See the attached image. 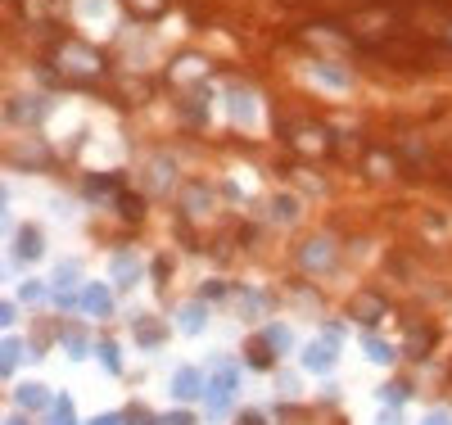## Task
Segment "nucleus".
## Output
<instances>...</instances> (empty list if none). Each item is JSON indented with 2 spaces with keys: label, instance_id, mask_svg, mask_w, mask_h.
<instances>
[{
  "label": "nucleus",
  "instance_id": "nucleus-1",
  "mask_svg": "<svg viewBox=\"0 0 452 425\" xmlns=\"http://www.w3.org/2000/svg\"><path fill=\"white\" fill-rule=\"evenodd\" d=\"M236 389H240L236 367H231V362H217V367H213V380H208V389H204L208 412H213V416H222L226 407H231V398H236Z\"/></svg>",
  "mask_w": 452,
  "mask_h": 425
},
{
  "label": "nucleus",
  "instance_id": "nucleus-2",
  "mask_svg": "<svg viewBox=\"0 0 452 425\" xmlns=\"http://www.w3.org/2000/svg\"><path fill=\"white\" fill-rule=\"evenodd\" d=\"M172 393L181 398V403H190V398H204V376L194 367H181L177 371V380H172Z\"/></svg>",
  "mask_w": 452,
  "mask_h": 425
},
{
  "label": "nucleus",
  "instance_id": "nucleus-3",
  "mask_svg": "<svg viewBox=\"0 0 452 425\" xmlns=\"http://www.w3.org/2000/svg\"><path fill=\"white\" fill-rule=\"evenodd\" d=\"M82 308H87L91 317H109L113 299H109V290H104V285H87V290H82Z\"/></svg>",
  "mask_w": 452,
  "mask_h": 425
},
{
  "label": "nucleus",
  "instance_id": "nucleus-4",
  "mask_svg": "<svg viewBox=\"0 0 452 425\" xmlns=\"http://www.w3.org/2000/svg\"><path fill=\"white\" fill-rule=\"evenodd\" d=\"M330 362H335L330 344H313V349H303V367H308V371H330Z\"/></svg>",
  "mask_w": 452,
  "mask_h": 425
},
{
  "label": "nucleus",
  "instance_id": "nucleus-5",
  "mask_svg": "<svg viewBox=\"0 0 452 425\" xmlns=\"http://www.w3.org/2000/svg\"><path fill=\"white\" fill-rule=\"evenodd\" d=\"M299 258H303V267H326V262H330V244H326V240H313L308 249L299 253Z\"/></svg>",
  "mask_w": 452,
  "mask_h": 425
},
{
  "label": "nucleus",
  "instance_id": "nucleus-6",
  "mask_svg": "<svg viewBox=\"0 0 452 425\" xmlns=\"http://www.w3.org/2000/svg\"><path fill=\"white\" fill-rule=\"evenodd\" d=\"M362 349H366V358H371V362H380V367H385V362H394L389 344H385V339H376V335H366V339H362Z\"/></svg>",
  "mask_w": 452,
  "mask_h": 425
},
{
  "label": "nucleus",
  "instance_id": "nucleus-7",
  "mask_svg": "<svg viewBox=\"0 0 452 425\" xmlns=\"http://www.w3.org/2000/svg\"><path fill=\"white\" fill-rule=\"evenodd\" d=\"M181 330H204V308H199V303L181 308Z\"/></svg>",
  "mask_w": 452,
  "mask_h": 425
},
{
  "label": "nucleus",
  "instance_id": "nucleus-8",
  "mask_svg": "<svg viewBox=\"0 0 452 425\" xmlns=\"http://www.w3.org/2000/svg\"><path fill=\"white\" fill-rule=\"evenodd\" d=\"M353 312L362 317V321H376V317L385 312V303H380V299H357V303H353Z\"/></svg>",
  "mask_w": 452,
  "mask_h": 425
},
{
  "label": "nucleus",
  "instance_id": "nucleus-9",
  "mask_svg": "<svg viewBox=\"0 0 452 425\" xmlns=\"http://www.w3.org/2000/svg\"><path fill=\"white\" fill-rule=\"evenodd\" d=\"M19 403L23 407H41L45 403V389H41V384H23V389H19Z\"/></svg>",
  "mask_w": 452,
  "mask_h": 425
},
{
  "label": "nucleus",
  "instance_id": "nucleus-10",
  "mask_svg": "<svg viewBox=\"0 0 452 425\" xmlns=\"http://www.w3.org/2000/svg\"><path fill=\"white\" fill-rule=\"evenodd\" d=\"M262 339H267V344H271L276 353H285V349H290V330H285V326H267V335H262Z\"/></svg>",
  "mask_w": 452,
  "mask_h": 425
},
{
  "label": "nucleus",
  "instance_id": "nucleus-11",
  "mask_svg": "<svg viewBox=\"0 0 452 425\" xmlns=\"http://www.w3.org/2000/svg\"><path fill=\"white\" fill-rule=\"evenodd\" d=\"M113 272L122 276V285H131V276H136V258H131V253H118V258H113Z\"/></svg>",
  "mask_w": 452,
  "mask_h": 425
},
{
  "label": "nucleus",
  "instance_id": "nucleus-12",
  "mask_svg": "<svg viewBox=\"0 0 452 425\" xmlns=\"http://www.w3.org/2000/svg\"><path fill=\"white\" fill-rule=\"evenodd\" d=\"M50 425H77V421H73V403H68V398H54V416H50Z\"/></svg>",
  "mask_w": 452,
  "mask_h": 425
},
{
  "label": "nucleus",
  "instance_id": "nucleus-13",
  "mask_svg": "<svg viewBox=\"0 0 452 425\" xmlns=\"http://www.w3.org/2000/svg\"><path fill=\"white\" fill-rule=\"evenodd\" d=\"M36 249H41V244H36V231H23V258H36Z\"/></svg>",
  "mask_w": 452,
  "mask_h": 425
},
{
  "label": "nucleus",
  "instance_id": "nucleus-14",
  "mask_svg": "<svg viewBox=\"0 0 452 425\" xmlns=\"http://www.w3.org/2000/svg\"><path fill=\"white\" fill-rule=\"evenodd\" d=\"M19 339H5V371H14V362H19Z\"/></svg>",
  "mask_w": 452,
  "mask_h": 425
},
{
  "label": "nucleus",
  "instance_id": "nucleus-15",
  "mask_svg": "<svg viewBox=\"0 0 452 425\" xmlns=\"http://www.w3.org/2000/svg\"><path fill=\"white\" fill-rule=\"evenodd\" d=\"M68 353H73V358H87V344H82L77 335H68Z\"/></svg>",
  "mask_w": 452,
  "mask_h": 425
},
{
  "label": "nucleus",
  "instance_id": "nucleus-16",
  "mask_svg": "<svg viewBox=\"0 0 452 425\" xmlns=\"http://www.w3.org/2000/svg\"><path fill=\"white\" fill-rule=\"evenodd\" d=\"M425 425H452V416L448 412H430V416H425Z\"/></svg>",
  "mask_w": 452,
  "mask_h": 425
},
{
  "label": "nucleus",
  "instance_id": "nucleus-17",
  "mask_svg": "<svg viewBox=\"0 0 452 425\" xmlns=\"http://www.w3.org/2000/svg\"><path fill=\"white\" fill-rule=\"evenodd\" d=\"M91 425H122V421H118V416H95Z\"/></svg>",
  "mask_w": 452,
  "mask_h": 425
},
{
  "label": "nucleus",
  "instance_id": "nucleus-18",
  "mask_svg": "<svg viewBox=\"0 0 452 425\" xmlns=\"http://www.w3.org/2000/svg\"><path fill=\"white\" fill-rule=\"evenodd\" d=\"M5 425H23V421H14V416H10V421H5Z\"/></svg>",
  "mask_w": 452,
  "mask_h": 425
}]
</instances>
